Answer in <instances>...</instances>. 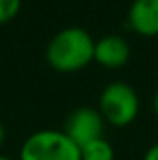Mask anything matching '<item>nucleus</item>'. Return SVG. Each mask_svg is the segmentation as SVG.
<instances>
[{"mask_svg": "<svg viewBox=\"0 0 158 160\" xmlns=\"http://www.w3.org/2000/svg\"><path fill=\"white\" fill-rule=\"evenodd\" d=\"M143 160H158V142L155 143V145H151V147L145 151Z\"/></svg>", "mask_w": 158, "mask_h": 160, "instance_id": "1a4fd4ad", "label": "nucleus"}, {"mask_svg": "<svg viewBox=\"0 0 158 160\" xmlns=\"http://www.w3.org/2000/svg\"><path fill=\"white\" fill-rule=\"evenodd\" d=\"M63 132L78 145L84 147L86 143L102 138L104 134V119L97 108L80 106L73 110L63 125Z\"/></svg>", "mask_w": 158, "mask_h": 160, "instance_id": "20e7f679", "label": "nucleus"}, {"mask_svg": "<svg viewBox=\"0 0 158 160\" xmlns=\"http://www.w3.org/2000/svg\"><path fill=\"white\" fill-rule=\"evenodd\" d=\"M151 108H153V114L158 118V89L153 93V99H151Z\"/></svg>", "mask_w": 158, "mask_h": 160, "instance_id": "9d476101", "label": "nucleus"}, {"mask_svg": "<svg viewBox=\"0 0 158 160\" xmlns=\"http://www.w3.org/2000/svg\"><path fill=\"white\" fill-rule=\"evenodd\" d=\"M0 160H13V158H9V157H6V155H0Z\"/></svg>", "mask_w": 158, "mask_h": 160, "instance_id": "f8f14e48", "label": "nucleus"}, {"mask_svg": "<svg viewBox=\"0 0 158 160\" xmlns=\"http://www.w3.org/2000/svg\"><path fill=\"white\" fill-rule=\"evenodd\" d=\"M22 0H0V24L11 22L21 11Z\"/></svg>", "mask_w": 158, "mask_h": 160, "instance_id": "6e6552de", "label": "nucleus"}, {"mask_svg": "<svg viewBox=\"0 0 158 160\" xmlns=\"http://www.w3.org/2000/svg\"><path fill=\"white\" fill-rule=\"evenodd\" d=\"M128 60H130V45L125 38L108 34L95 41L93 62H97L99 65L106 69H121L123 65H126Z\"/></svg>", "mask_w": 158, "mask_h": 160, "instance_id": "423d86ee", "label": "nucleus"}, {"mask_svg": "<svg viewBox=\"0 0 158 160\" xmlns=\"http://www.w3.org/2000/svg\"><path fill=\"white\" fill-rule=\"evenodd\" d=\"M97 110L101 112L104 123L123 128L138 118L140 97L132 86L125 82H112L101 91Z\"/></svg>", "mask_w": 158, "mask_h": 160, "instance_id": "7ed1b4c3", "label": "nucleus"}, {"mask_svg": "<svg viewBox=\"0 0 158 160\" xmlns=\"http://www.w3.org/2000/svg\"><path fill=\"white\" fill-rule=\"evenodd\" d=\"M126 24L141 38L158 36V0H132L126 13Z\"/></svg>", "mask_w": 158, "mask_h": 160, "instance_id": "39448f33", "label": "nucleus"}, {"mask_svg": "<svg viewBox=\"0 0 158 160\" xmlns=\"http://www.w3.org/2000/svg\"><path fill=\"white\" fill-rule=\"evenodd\" d=\"M4 140H6V128H4V125H2V121H0V147H2V143H4Z\"/></svg>", "mask_w": 158, "mask_h": 160, "instance_id": "9b49d317", "label": "nucleus"}, {"mask_svg": "<svg viewBox=\"0 0 158 160\" xmlns=\"http://www.w3.org/2000/svg\"><path fill=\"white\" fill-rule=\"evenodd\" d=\"M80 157H82V160H114L116 151L108 140L99 138V140H93V142L86 143L84 147H80Z\"/></svg>", "mask_w": 158, "mask_h": 160, "instance_id": "0eeeda50", "label": "nucleus"}, {"mask_svg": "<svg viewBox=\"0 0 158 160\" xmlns=\"http://www.w3.org/2000/svg\"><path fill=\"white\" fill-rule=\"evenodd\" d=\"M19 160H82V157L80 147L63 130L43 128L22 142Z\"/></svg>", "mask_w": 158, "mask_h": 160, "instance_id": "f03ea898", "label": "nucleus"}, {"mask_svg": "<svg viewBox=\"0 0 158 160\" xmlns=\"http://www.w3.org/2000/svg\"><path fill=\"white\" fill-rule=\"evenodd\" d=\"M95 39L80 26H67L56 32L45 50L47 63L60 73H77L93 62Z\"/></svg>", "mask_w": 158, "mask_h": 160, "instance_id": "f257e3e1", "label": "nucleus"}]
</instances>
